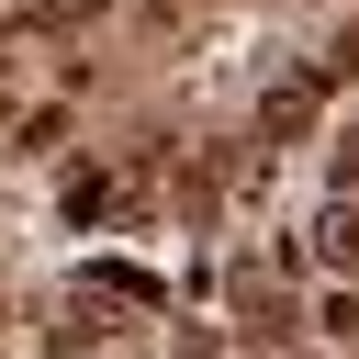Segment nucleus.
Returning a JSON list of instances; mask_svg holds the SVG:
<instances>
[{"instance_id":"3","label":"nucleus","mask_w":359,"mask_h":359,"mask_svg":"<svg viewBox=\"0 0 359 359\" xmlns=\"http://www.w3.org/2000/svg\"><path fill=\"white\" fill-rule=\"evenodd\" d=\"M314 337H359V292H348V280L314 292Z\"/></svg>"},{"instance_id":"1","label":"nucleus","mask_w":359,"mask_h":359,"mask_svg":"<svg viewBox=\"0 0 359 359\" xmlns=\"http://www.w3.org/2000/svg\"><path fill=\"white\" fill-rule=\"evenodd\" d=\"M303 247H314V269H359V191H337V202L314 213Z\"/></svg>"},{"instance_id":"5","label":"nucleus","mask_w":359,"mask_h":359,"mask_svg":"<svg viewBox=\"0 0 359 359\" xmlns=\"http://www.w3.org/2000/svg\"><path fill=\"white\" fill-rule=\"evenodd\" d=\"M168 359H213V325H191V337H180V348H168Z\"/></svg>"},{"instance_id":"2","label":"nucleus","mask_w":359,"mask_h":359,"mask_svg":"<svg viewBox=\"0 0 359 359\" xmlns=\"http://www.w3.org/2000/svg\"><path fill=\"white\" fill-rule=\"evenodd\" d=\"M314 101H325V79H314V67H303V79H280V90H269V112H258V135H303V123H314Z\"/></svg>"},{"instance_id":"6","label":"nucleus","mask_w":359,"mask_h":359,"mask_svg":"<svg viewBox=\"0 0 359 359\" xmlns=\"http://www.w3.org/2000/svg\"><path fill=\"white\" fill-rule=\"evenodd\" d=\"M337 191H359V146H348V157H337Z\"/></svg>"},{"instance_id":"4","label":"nucleus","mask_w":359,"mask_h":359,"mask_svg":"<svg viewBox=\"0 0 359 359\" xmlns=\"http://www.w3.org/2000/svg\"><path fill=\"white\" fill-rule=\"evenodd\" d=\"M0 11H22V22H79L90 0H0Z\"/></svg>"}]
</instances>
